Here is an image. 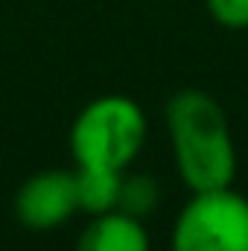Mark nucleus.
Masks as SVG:
<instances>
[{
  "mask_svg": "<svg viewBox=\"0 0 248 251\" xmlns=\"http://www.w3.org/2000/svg\"><path fill=\"white\" fill-rule=\"evenodd\" d=\"M207 12L219 26L248 29V0H207Z\"/></svg>",
  "mask_w": 248,
  "mask_h": 251,
  "instance_id": "nucleus-8",
  "label": "nucleus"
},
{
  "mask_svg": "<svg viewBox=\"0 0 248 251\" xmlns=\"http://www.w3.org/2000/svg\"><path fill=\"white\" fill-rule=\"evenodd\" d=\"M167 128L178 176L193 193L234 184L237 146L216 97L198 88H181L167 102Z\"/></svg>",
  "mask_w": 248,
  "mask_h": 251,
  "instance_id": "nucleus-1",
  "label": "nucleus"
},
{
  "mask_svg": "<svg viewBox=\"0 0 248 251\" xmlns=\"http://www.w3.org/2000/svg\"><path fill=\"white\" fill-rule=\"evenodd\" d=\"M76 210V178L70 170H41L15 193V216L32 231H53Z\"/></svg>",
  "mask_w": 248,
  "mask_h": 251,
  "instance_id": "nucleus-4",
  "label": "nucleus"
},
{
  "mask_svg": "<svg viewBox=\"0 0 248 251\" xmlns=\"http://www.w3.org/2000/svg\"><path fill=\"white\" fill-rule=\"evenodd\" d=\"M170 251H248V199L234 187L193 193L175 216Z\"/></svg>",
  "mask_w": 248,
  "mask_h": 251,
  "instance_id": "nucleus-3",
  "label": "nucleus"
},
{
  "mask_svg": "<svg viewBox=\"0 0 248 251\" xmlns=\"http://www.w3.org/2000/svg\"><path fill=\"white\" fill-rule=\"evenodd\" d=\"M149 234L143 219L123 210H108L94 216L76 240V251H149Z\"/></svg>",
  "mask_w": 248,
  "mask_h": 251,
  "instance_id": "nucleus-5",
  "label": "nucleus"
},
{
  "mask_svg": "<svg viewBox=\"0 0 248 251\" xmlns=\"http://www.w3.org/2000/svg\"><path fill=\"white\" fill-rule=\"evenodd\" d=\"M146 131V114L131 97L105 94L91 100L70 126V149L76 167H102L123 173L140 155Z\"/></svg>",
  "mask_w": 248,
  "mask_h": 251,
  "instance_id": "nucleus-2",
  "label": "nucleus"
},
{
  "mask_svg": "<svg viewBox=\"0 0 248 251\" xmlns=\"http://www.w3.org/2000/svg\"><path fill=\"white\" fill-rule=\"evenodd\" d=\"M73 178H76V204H79V210H85L91 216L117 210L123 173L102 170V167H76Z\"/></svg>",
  "mask_w": 248,
  "mask_h": 251,
  "instance_id": "nucleus-6",
  "label": "nucleus"
},
{
  "mask_svg": "<svg viewBox=\"0 0 248 251\" xmlns=\"http://www.w3.org/2000/svg\"><path fill=\"white\" fill-rule=\"evenodd\" d=\"M161 201V190L158 181L146 173H134V176H123L120 181V201L117 210H123L134 219H146Z\"/></svg>",
  "mask_w": 248,
  "mask_h": 251,
  "instance_id": "nucleus-7",
  "label": "nucleus"
}]
</instances>
